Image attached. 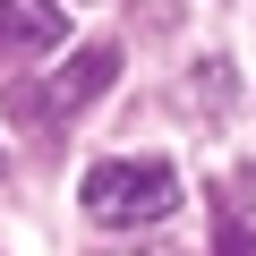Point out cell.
Wrapping results in <instances>:
<instances>
[{"label": "cell", "mask_w": 256, "mask_h": 256, "mask_svg": "<svg viewBox=\"0 0 256 256\" xmlns=\"http://www.w3.org/2000/svg\"><path fill=\"white\" fill-rule=\"evenodd\" d=\"M111 77H120V52H111V43H86V52H77V60L52 77V94H43L34 111H43V120H68V111L102 102V86H111Z\"/></svg>", "instance_id": "2"}, {"label": "cell", "mask_w": 256, "mask_h": 256, "mask_svg": "<svg viewBox=\"0 0 256 256\" xmlns=\"http://www.w3.org/2000/svg\"><path fill=\"white\" fill-rule=\"evenodd\" d=\"M214 256H256V222H248V214H230V222H222V248H214Z\"/></svg>", "instance_id": "4"}, {"label": "cell", "mask_w": 256, "mask_h": 256, "mask_svg": "<svg viewBox=\"0 0 256 256\" xmlns=\"http://www.w3.org/2000/svg\"><path fill=\"white\" fill-rule=\"evenodd\" d=\"M77 205L102 230H146V222H162L180 205V171L171 162H94L86 188H77Z\"/></svg>", "instance_id": "1"}, {"label": "cell", "mask_w": 256, "mask_h": 256, "mask_svg": "<svg viewBox=\"0 0 256 256\" xmlns=\"http://www.w3.org/2000/svg\"><path fill=\"white\" fill-rule=\"evenodd\" d=\"M68 34V9L60 0H0V60H34Z\"/></svg>", "instance_id": "3"}]
</instances>
